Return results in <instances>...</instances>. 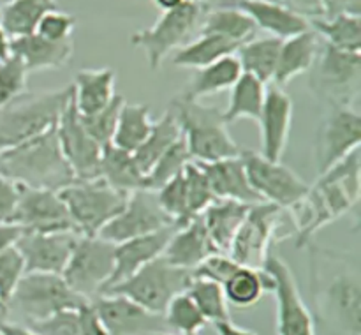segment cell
I'll use <instances>...</instances> for the list:
<instances>
[{"label": "cell", "instance_id": "6da1fadb", "mask_svg": "<svg viewBox=\"0 0 361 335\" xmlns=\"http://www.w3.org/2000/svg\"><path fill=\"white\" fill-rule=\"evenodd\" d=\"M309 249L310 295L314 321L324 335H361V272L358 260L348 254Z\"/></svg>", "mask_w": 361, "mask_h": 335}, {"label": "cell", "instance_id": "7a4b0ae2", "mask_svg": "<svg viewBox=\"0 0 361 335\" xmlns=\"http://www.w3.org/2000/svg\"><path fill=\"white\" fill-rule=\"evenodd\" d=\"M0 175L32 189L60 190L76 180L67 164L55 129L0 152Z\"/></svg>", "mask_w": 361, "mask_h": 335}, {"label": "cell", "instance_id": "3957f363", "mask_svg": "<svg viewBox=\"0 0 361 335\" xmlns=\"http://www.w3.org/2000/svg\"><path fill=\"white\" fill-rule=\"evenodd\" d=\"M71 99L73 85H67L56 90L23 92L0 108V152L55 129Z\"/></svg>", "mask_w": 361, "mask_h": 335}, {"label": "cell", "instance_id": "277c9868", "mask_svg": "<svg viewBox=\"0 0 361 335\" xmlns=\"http://www.w3.org/2000/svg\"><path fill=\"white\" fill-rule=\"evenodd\" d=\"M169 108L178 120L194 162H215L240 155L242 150L233 140L221 108L185 99L183 95L173 99Z\"/></svg>", "mask_w": 361, "mask_h": 335}, {"label": "cell", "instance_id": "5b68a950", "mask_svg": "<svg viewBox=\"0 0 361 335\" xmlns=\"http://www.w3.org/2000/svg\"><path fill=\"white\" fill-rule=\"evenodd\" d=\"M88 302L90 300H85L67 286L62 275L30 272L23 275L14 289L0 321L28 327L62 310H78Z\"/></svg>", "mask_w": 361, "mask_h": 335}, {"label": "cell", "instance_id": "8992f818", "mask_svg": "<svg viewBox=\"0 0 361 335\" xmlns=\"http://www.w3.org/2000/svg\"><path fill=\"white\" fill-rule=\"evenodd\" d=\"M69 210L74 229L81 236H97L126 207L129 194L115 189L102 178L74 180L59 190Z\"/></svg>", "mask_w": 361, "mask_h": 335}, {"label": "cell", "instance_id": "52a82bcc", "mask_svg": "<svg viewBox=\"0 0 361 335\" xmlns=\"http://www.w3.org/2000/svg\"><path fill=\"white\" fill-rule=\"evenodd\" d=\"M190 281H192V272L175 267L161 256L145 264L129 279L106 289L102 295L106 293L122 295L150 312L164 314L168 303L176 295L187 291Z\"/></svg>", "mask_w": 361, "mask_h": 335}, {"label": "cell", "instance_id": "ba28073f", "mask_svg": "<svg viewBox=\"0 0 361 335\" xmlns=\"http://www.w3.org/2000/svg\"><path fill=\"white\" fill-rule=\"evenodd\" d=\"M309 88L330 106H355L361 92V51H344L323 42L309 71Z\"/></svg>", "mask_w": 361, "mask_h": 335}, {"label": "cell", "instance_id": "9c48e42d", "mask_svg": "<svg viewBox=\"0 0 361 335\" xmlns=\"http://www.w3.org/2000/svg\"><path fill=\"white\" fill-rule=\"evenodd\" d=\"M204 9L197 0H185L176 9L166 11L152 27L130 35V44L143 49L148 67L157 71L169 53L185 46L200 28Z\"/></svg>", "mask_w": 361, "mask_h": 335}, {"label": "cell", "instance_id": "30bf717a", "mask_svg": "<svg viewBox=\"0 0 361 335\" xmlns=\"http://www.w3.org/2000/svg\"><path fill=\"white\" fill-rule=\"evenodd\" d=\"M115 268V243L101 236H81L62 272L63 281L85 300L102 295Z\"/></svg>", "mask_w": 361, "mask_h": 335}, {"label": "cell", "instance_id": "8fae6325", "mask_svg": "<svg viewBox=\"0 0 361 335\" xmlns=\"http://www.w3.org/2000/svg\"><path fill=\"white\" fill-rule=\"evenodd\" d=\"M284 212L282 208L263 201L250 205L229 247V256L242 267L261 270L267 257L271 254L270 249L284 221Z\"/></svg>", "mask_w": 361, "mask_h": 335}, {"label": "cell", "instance_id": "7c38bea8", "mask_svg": "<svg viewBox=\"0 0 361 335\" xmlns=\"http://www.w3.org/2000/svg\"><path fill=\"white\" fill-rule=\"evenodd\" d=\"M240 155L245 164L250 185L263 203L289 210L309 193V183L282 162L268 161L259 152L252 150H242Z\"/></svg>", "mask_w": 361, "mask_h": 335}, {"label": "cell", "instance_id": "4fadbf2b", "mask_svg": "<svg viewBox=\"0 0 361 335\" xmlns=\"http://www.w3.org/2000/svg\"><path fill=\"white\" fill-rule=\"evenodd\" d=\"M263 270L274 279V291L277 303V335H317L312 310L300 293L295 274L286 261L270 254Z\"/></svg>", "mask_w": 361, "mask_h": 335}, {"label": "cell", "instance_id": "5bb4252c", "mask_svg": "<svg viewBox=\"0 0 361 335\" xmlns=\"http://www.w3.org/2000/svg\"><path fill=\"white\" fill-rule=\"evenodd\" d=\"M361 145V115L355 106H330L316 140L317 175L330 169Z\"/></svg>", "mask_w": 361, "mask_h": 335}, {"label": "cell", "instance_id": "9a60e30c", "mask_svg": "<svg viewBox=\"0 0 361 335\" xmlns=\"http://www.w3.org/2000/svg\"><path fill=\"white\" fill-rule=\"evenodd\" d=\"M168 226L175 224L164 214L154 190L141 189L129 194L122 212L111 222H108L97 236L111 243H120L137 236L150 235Z\"/></svg>", "mask_w": 361, "mask_h": 335}, {"label": "cell", "instance_id": "2e32d148", "mask_svg": "<svg viewBox=\"0 0 361 335\" xmlns=\"http://www.w3.org/2000/svg\"><path fill=\"white\" fill-rule=\"evenodd\" d=\"M55 133L60 150H62L69 168L73 169L76 180L97 178L102 147L85 129L80 113L73 104V99H71L69 106L63 109L55 127Z\"/></svg>", "mask_w": 361, "mask_h": 335}, {"label": "cell", "instance_id": "e0dca14e", "mask_svg": "<svg viewBox=\"0 0 361 335\" xmlns=\"http://www.w3.org/2000/svg\"><path fill=\"white\" fill-rule=\"evenodd\" d=\"M13 222L23 228V231H76L60 193L49 189H32L21 185L20 201Z\"/></svg>", "mask_w": 361, "mask_h": 335}, {"label": "cell", "instance_id": "ac0fdd59", "mask_svg": "<svg viewBox=\"0 0 361 335\" xmlns=\"http://www.w3.org/2000/svg\"><path fill=\"white\" fill-rule=\"evenodd\" d=\"M108 335H154L168 331L162 314H155L122 295H99L92 300Z\"/></svg>", "mask_w": 361, "mask_h": 335}, {"label": "cell", "instance_id": "d6986e66", "mask_svg": "<svg viewBox=\"0 0 361 335\" xmlns=\"http://www.w3.org/2000/svg\"><path fill=\"white\" fill-rule=\"evenodd\" d=\"M78 238L80 235L76 231H23L16 243V249L23 257L25 272L62 275Z\"/></svg>", "mask_w": 361, "mask_h": 335}, {"label": "cell", "instance_id": "ffe728a7", "mask_svg": "<svg viewBox=\"0 0 361 335\" xmlns=\"http://www.w3.org/2000/svg\"><path fill=\"white\" fill-rule=\"evenodd\" d=\"M293 111H295V104H293L291 95L284 88L277 85L267 88L257 123H259L261 138L259 154L268 161L281 162L288 147L289 133H291Z\"/></svg>", "mask_w": 361, "mask_h": 335}, {"label": "cell", "instance_id": "44dd1931", "mask_svg": "<svg viewBox=\"0 0 361 335\" xmlns=\"http://www.w3.org/2000/svg\"><path fill=\"white\" fill-rule=\"evenodd\" d=\"M175 229L176 226H168V228L150 233V235L137 236V238L115 243V268H113V275L106 289L126 281L130 275L136 274L137 270H141L145 264L161 257Z\"/></svg>", "mask_w": 361, "mask_h": 335}, {"label": "cell", "instance_id": "7402d4cb", "mask_svg": "<svg viewBox=\"0 0 361 335\" xmlns=\"http://www.w3.org/2000/svg\"><path fill=\"white\" fill-rule=\"evenodd\" d=\"M197 164L203 168L215 200H231L243 205L261 203L259 196L249 182L242 155L215 162H197Z\"/></svg>", "mask_w": 361, "mask_h": 335}, {"label": "cell", "instance_id": "603a6c76", "mask_svg": "<svg viewBox=\"0 0 361 335\" xmlns=\"http://www.w3.org/2000/svg\"><path fill=\"white\" fill-rule=\"evenodd\" d=\"M73 53V39L55 42L41 37L35 32L30 35L11 39V55L21 60L28 74L35 73V71L62 69L71 62Z\"/></svg>", "mask_w": 361, "mask_h": 335}, {"label": "cell", "instance_id": "cb8c5ba5", "mask_svg": "<svg viewBox=\"0 0 361 335\" xmlns=\"http://www.w3.org/2000/svg\"><path fill=\"white\" fill-rule=\"evenodd\" d=\"M214 252L217 250L212 245L203 221L201 217H194L185 226L175 229L162 252V257L175 267L192 272L197 264L203 263Z\"/></svg>", "mask_w": 361, "mask_h": 335}, {"label": "cell", "instance_id": "d4e9b609", "mask_svg": "<svg viewBox=\"0 0 361 335\" xmlns=\"http://www.w3.org/2000/svg\"><path fill=\"white\" fill-rule=\"evenodd\" d=\"M240 9L250 16L256 28L268 32L270 37L286 41L289 37L309 30V20L300 16L281 2H268V0H240Z\"/></svg>", "mask_w": 361, "mask_h": 335}, {"label": "cell", "instance_id": "484cf974", "mask_svg": "<svg viewBox=\"0 0 361 335\" xmlns=\"http://www.w3.org/2000/svg\"><path fill=\"white\" fill-rule=\"evenodd\" d=\"M73 104L80 115H94L116 97V73L111 67L80 69L74 74Z\"/></svg>", "mask_w": 361, "mask_h": 335}, {"label": "cell", "instance_id": "4316f807", "mask_svg": "<svg viewBox=\"0 0 361 335\" xmlns=\"http://www.w3.org/2000/svg\"><path fill=\"white\" fill-rule=\"evenodd\" d=\"M317 53H319V37L312 28L282 41L277 69H275L271 83L284 87L293 78L309 73L310 67L316 62Z\"/></svg>", "mask_w": 361, "mask_h": 335}, {"label": "cell", "instance_id": "83f0119b", "mask_svg": "<svg viewBox=\"0 0 361 335\" xmlns=\"http://www.w3.org/2000/svg\"><path fill=\"white\" fill-rule=\"evenodd\" d=\"M250 205L238 203L231 200H215L203 214L200 215L207 228L210 242L217 252L229 254L233 238L242 226Z\"/></svg>", "mask_w": 361, "mask_h": 335}, {"label": "cell", "instance_id": "f1b7e54d", "mask_svg": "<svg viewBox=\"0 0 361 335\" xmlns=\"http://www.w3.org/2000/svg\"><path fill=\"white\" fill-rule=\"evenodd\" d=\"M99 178L127 194L147 189V175L137 166L133 152L122 150L115 145H106L102 148Z\"/></svg>", "mask_w": 361, "mask_h": 335}, {"label": "cell", "instance_id": "f546056e", "mask_svg": "<svg viewBox=\"0 0 361 335\" xmlns=\"http://www.w3.org/2000/svg\"><path fill=\"white\" fill-rule=\"evenodd\" d=\"M240 76H242V67L238 59L235 55L224 56L212 66L197 69L182 95L192 101H203L204 97L229 90Z\"/></svg>", "mask_w": 361, "mask_h": 335}, {"label": "cell", "instance_id": "4dcf8cb0", "mask_svg": "<svg viewBox=\"0 0 361 335\" xmlns=\"http://www.w3.org/2000/svg\"><path fill=\"white\" fill-rule=\"evenodd\" d=\"M228 108L222 109L226 123H233L236 120H252L257 122L263 109L264 95H267V85L254 78L252 74L242 73L236 83L229 88Z\"/></svg>", "mask_w": 361, "mask_h": 335}, {"label": "cell", "instance_id": "1f68e13d", "mask_svg": "<svg viewBox=\"0 0 361 335\" xmlns=\"http://www.w3.org/2000/svg\"><path fill=\"white\" fill-rule=\"evenodd\" d=\"M256 25L247 13L240 7H226V9L204 11L197 32L224 37L228 41L243 44L256 35Z\"/></svg>", "mask_w": 361, "mask_h": 335}, {"label": "cell", "instance_id": "d6a6232c", "mask_svg": "<svg viewBox=\"0 0 361 335\" xmlns=\"http://www.w3.org/2000/svg\"><path fill=\"white\" fill-rule=\"evenodd\" d=\"M228 303L247 309L263 298L264 295L274 291V279L263 268L240 267L228 281L222 284Z\"/></svg>", "mask_w": 361, "mask_h": 335}, {"label": "cell", "instance_id": "836d02e7", "mask_svg": "<svg viewBox=\"0 0 361 335\" xmlns=\"http://www.w3.org/2000/svg\"><path fill=\"white\" fill-rule=\"evenodd\" d=\"M240 44L228 41L224 37L210 34H200L194 41H189L185 46L173 53V66L183 67V69H203L212 66L224 56L235 55Z\"/></svg>", "mask_w": 361, "mask_h": 335}, {"label": "cell", "instance_id": "e575fe53", "mask_svg": "<svg viewBox=\"0 0 361 335\" xmlns=\"http://www.w3.org/2000/svg\"><path fill=\"white\" fill-rule=\"evenodd\" d=\"M281 44V39L270 37V35L263 39H250L240 44L235 56L238 59L242 73L252 74L264 85L271 83L275 69H277Z\"/></svg>", "mask_w": 361, "mask_h": 335}, {"label": "cell", "instance_id": "d590c367", "mask_svg": "<svg viewBox=\"0 0 361 335\" xmlns=\"http://www.w3.org/2000/svg\"><path fill=\"white\" fill-rule=\"evenodd\" d=\"M154 118H152L150 106L140 102H123L118 113L115 133L109 145L122 148L127 152H136L147 136L150 134Z\"/></svg>", "mask_w": 361, "mask_h": 335}, {"label": "cell", "instance_id": "8d00e7d4", "mask_svg": "<svg viewBox=\"0 0 361 335\" xmlns=\"http://www.w3.org/2000/svg\"><path fill=\"white\" fill-rule=\"evenodd\" d=\"M310 28L323 37L324 44L344 51H361V16L360 14H335L331 18L309 20Z\"/></svg>", "mask_w": 361, "mask_h": 335}, {"label": "cell", "instance_id": "74e56055", "mask_svg": "<svg viewBox=\"0 0 361 335\" xmlns=\"http://www.w3.org/2000/svg\"><path fill=\"white\" fill-rule=\"evenodd\" d=\"M55 9H59L56 0H13L0 7V25L11 39L30 35L39 20Z\"/></svg>", "mask_w": 361, "mask_h": 335}, {"label": "cell", "instance_id": "f35d334b", "mask_svg": "<svg viewBox=\"0 0 361 335\" xmlns=\"http://www.w3.org/2000/svg\"><path fill=\"white\" fill-rule=\"evenodd\" d=\"M180 136H182V129H180L178 120H176L173 109L168 108V111H166L161 118L154 120L150 134H148L147 140L141 143V147L134 152V159H136L137 166L143 169L145 175H148V171H150L152 166L157 162V159L161 157L173 143H176V141L180 140Z\"/></svg>", "mask_w": 361, "mask_h": 335}, {"label": "cell", "instance_id": "ab89813d", "mask_svg": "<svg viewBox=\"0 0 361 335\" xmlns=\"http://www.w3.org/2000/svg\"><path fill=\"white\" fill-rule=\"evenodd\" d=\"M185 293L192 298V302L196 303V307L201 310V314H203L208 323L214 324L219 323V321L231 319L224 289L217 282L192 275V281H190Z\"/></svg>", "mask_w": 361, "mask_h": 335}, {"label": "cell", "instance_id": "60d3db41", "mask_svg": "<svg viewBox=\"0 0 361 335\" xmlns=\"http://www.w3.org/2000/svg\"><path fill=\"white\" fill-rule=\"evenodd\" d=\"M162 316H164L168 331H171V334L200 335V331L208 324L201 310L197 309L196 303L185 291L176 295L168 303Z\"/></svg>", "mask_w": 361, "mask_h": 335}, {"label": "cell", "instance_id": "b9f144b4", "mask_svg": "<svg viewBox=\"0 0 361 335\" xmlns=\"http://www.w3.org/2000/svg\"><path fill=\"white\" fill-rule=\"evenodd\" d=\"M190 162H192V157H190L189 148H187L183 136H180V140L176 141V143H173L171 147L157 159V162L152 166V169L147 175V189L157 190L159 187L168 183L169 180L182 175L183 169H185Z\"/></svg>", "mask_w": 361, "mask_h": 335}, {"label": "cell", "instance_id": "7bdbcfd3", "mask_svg": "<svg viewBox=\"0 0 361 335\" xmlns=\"http://www.w3.org/2000/svg\"><path fill=\"white\" fill-rule=\"evenodd\" d=\"M154 193H155V197H157L159 205H161V208L164 210V214L171 219V222L176 226V228L185 226L187 222L192 221L194 217L190 215L189 203H187L183 173L182 175L175 176L173 180H169L168 183L159 187V189L154 190Z\"/></svg>", "mask_w": 361, "mask_h": 335}, {"label": "cell", "instance_id": "ee69618b", "mask_svg": "<svg viewBox=\"0 0 361 335\" xmlns=\"http://www.w3.org/2000/svg\"><path fill=\"white\" fill-rule=\"evenodd\" d=\"M183 183H185L187 203L192 217H200L208 207L215 201L214 193H212L210 182L204 175L203 168L197 162H190L183 169Z\"/></svg>", "mask_w": 361, "mask_h": 335}, {"label": "cell", "instance_id": "f6af8a7d", "mask_svg": "<svg viewBox=\"0 0 361 335\" xmlns=\"http://www.w3.org/2000/svg\"><path fill=\"white\" fill-rule=\"evenodd\" d=\"M126 99L122 95H116L111 102H109L106 108H102L101 111L94 113V115H80L81 122H83L85 129L88 130L92 138L101 145L102 148L106 145L111 143L113 133H115L116 120H118V113L122 109Z\"/></svg>", "mask_w": 361, "mask_h": 335}, {"label": "cell", "instance_id": "bcb514c9", "mask_svg": "<svg viewBox=\"0 0 361 335\" xmlns=\"http://www.w3.org/2000/svg\"><path fill=\"white\" fill-rule=\"evenodd\" d=\"M25 274L27 272H25L23 257L18 252L16 247L0 254V319L4 317L7 302L11 300L14 289L18 288Z\"/></svg>", "mask_w": 361, "mask_h": 335}, {"label": "cell", "instance_id": "7dc6e473", "mask_svg": "<svg viewBox=\"0 0 361 335\" xmlns=\"http://www.w3.org/2000/svg\"><path fill=\"white\" fill-rule=\"evenodd\" d=\"M27 69L18 56L11 55L0 63V108L27 92Z\"/></svg>", "mask_w": 361, "mask_h": 335}, {"label": "cell", "instance_id": "c3c4849f", "mask_svg": "<svg viewBox=\"0 0 361 335\" xmlns=\"http://www.w3.org/2000/svg\"><path fill=\"white\" fill-rule=\"evenodd\" d=\"M74 28H76V18L69 13L55 9L46 13L44 16L39 20L37 27H35V34L48 39V41L60 42L71 39Z\"/></svg>", "mask_w": 361, "mask_h": 335}, {"label": "cell", "instance_id": "681fc988", "mask_svg": "<svg viewBox=\"0 0 361 335\" xmlns=\"http://www.w3.org/2000/svg\"><path fill=\"white\" fill-rule=\"evenodd\" d=\"M242 264L236 263L229 254L214 252L207 257L201 264H197L192 270L194 277L207 279V281H214L217 284H224L233 274H235Z\"/></svg>", "mask_w": 361, "mask_h": 335}, {"label": "cell", "instance_id": "f907efd6", "mask_svg": "<svg viewBox=\"0 0 361 335\" xmlns=\"http://www.w3.org/2000/svg\"><path fill=\"white\" fill-rule=\"evenodd\" d=\"M28 327L41 335H81L78 310H62L48 319L32 323Z\"/></svg>", "mask_w": 361, "mask_h": 335}, {"label": "cell", "instance_id": "816d5d0a", "mask_svg": "<svg viewBox=\"0 0 361 335\" xmlns=\"http://www.w3.org/2000/svg\"><path fill=\"white\" fill-rule=\"evenodd\" d=\"M21 185L7 176L0 175V224L13 222L18 201H20Z\"/></svg>", "mask_w": 361, "mask_h": 335}, {"label": "cell", "instance_id": "f5cc1de1", "mask_svg": "<svg viewBox=\"0 0 361 335\" xmlns=\"http://www.w3.org/2000/svg\"><path fill=\"white\" fill-rule=\"evenodd\" d=\"M78 323H80L81 335H108V330L102 324L97 310L94 309L92 302L85 303L78 309Z\"/></svg>", "mask_w": 361, "mask_h": 335}, {"label": "cell", "instance_id": "db71d44e", "mask_svg": "<svg viewBox=\"0 0 361 335\" xmlns=\"http://www.w3.org/2000/svg\"><path fill=\"white\" fill-rule=\"evenodd\" d=\"M282 4L307 20L323 18L324 14L323 0H282Z\"/></svg>", "mask_w": 361, "mask_h": 335}, {"label": "cell", "instance_id": "11a10c76", "mask_svg": "<svg viewBox=\"0 0 361 335\" xmlns=\"http://www.w3.org/2000/svg\"><path fill=\"white\" fill-rule=\"evenodd\" d=\"M323 18H331L335 14H360L361 0H323Z\"/></svg>", "mask_w": 361, "mask_h": 335}, {"label": "cell", "instance_id": "9f6ffc18", "mask_svg": "<svg viewBox=\"0 0 361 335\" xmlns=\"http://www.w3.org/2000/svg\"><path fill=\"white\" fill-rule=\"evenodd\" d=\"M21 235H23V228H20V226L14 224V222L0 224V254L6 252L7 249L16 247Z\"/></svg>", "mask_w": 361, "mask_h": 335}, {"label": "cell", "instance_id": "6f0895ef", "mask_svg": "<svg viewBox=\"0 0 361 335\" xmlns=\"http://www.w3.org/2000/svg\"><path fill=\"white\" fill-rule=\"evenodd\" d=\"M214 327L217 335H257L256 331L238 327V324L233 323L231 319L219 321V323H214Z\"/></svg>", "mask_w": 361, "mask_h": 335}, {"label": "cell", "instance_id": "680465c9", "mask_svg": "<svg viewBox=\"0 0 361 335\" xmlns=\"http://www.w3.org/2000/svg\"><path fill=\"white\" fill-rule=\"evenodd\" d=\"M0 331H2V335H41L35 330H32L30 327L9 323V321H0Z\"/></svg>", "mask_w": 361, "mask_h": 335}, {"label": "cell", "instance_id": "91938a15", "mask_svg": "<svg viewBox=\"0 0 361 335\" xmlns=\"http://www.w3.org/2000/svg\"><path fill=\"white\" fill-rule=\"evenodd\" d=\"M204 11L226 9V7H238L240 0H197Z\"/></svg>", "mask_w": 361, "mask_h": 335}, {"label": "cell", "instance_id": "94428289", "mask_svg": "<svg viewBox=\"0 0 361 335\" xmlns=\"http://www.w3.org/2000/svg\"><path fill=\"white\" fill-rule=\"evenodd\" d=\"M11 56V37L0 25V63Z\"/></svg>", "mask_w": 361, "mask_h": 335}, {"label": "cell", "instance_id": "6125c7cd", "mask_svg": "<svg viewBox=\"0 0 361 335\" xmlns=\"http://www.w3.org/2000/svg\"><path fill=\"white\" fill-rule=\"evenodd\" d=\"M183 2H185V0H154V4L159 7V9L162 11V13H166V11L176 9V7L182 6Z\"/></svg>", "mask_w": 361, "mask_h": 335}, {"label": "cell", "instance_id": "be15d7a7", "mask_svg": "<svg viewBox=\"0 0 361 335\" xmlns=\"http://www.w3.org/2000/svg\"><path fill=\"white\" fill-rule=\"evenodd\" d=\"M154 335H180V334H171V331H159V334H154Z\"/></svg>", "mask_w": 361, "mask_h": 335}, {"label": "cell", "instance_id": "e7e4bbea", "mask_svg": "<svg viewBox=\"0 0 361 335\" xmlns=\"http://www.w3.org/2000/svg\"><path fill=\"white\" fill-rule=\"evenodd\" d=\"M9 2H13V0H0V7L7 6V4H9Z\"/></svg>", "mask_w": 361, "mask_h": 335}, {"label": "cell", "instance_id": "03108f58", "mask_svg": "<svg viewBox=\"0 0 361 335\" xmlns=\"http://www.w3.org/2000/svg\"><path fill=\"white\" fill-rule=\"evenodd\" d=\"M268 2H281L282 4V0H268Z\"/></svg>", "mask_w": 361, "mask_h": 335}, {"label": "cell", "instance_id": "003e7915", "mask_svg": "<svg viewBox=\"0 0 361 335\" xmlns=\"http://www.w3.org/2000/svg\"><path fill=\"white\" fill-rule=\"evenodd\" d=\"M0 335H2V331H0Z\"/></svg>", "mask_w": 361, "mask_h": 335}]
</instances>
